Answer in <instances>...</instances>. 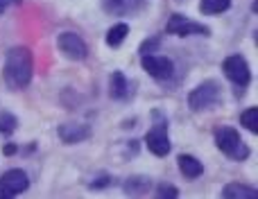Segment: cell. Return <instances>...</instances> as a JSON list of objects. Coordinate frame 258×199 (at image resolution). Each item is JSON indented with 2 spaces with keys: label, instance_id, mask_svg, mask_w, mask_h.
Listing matches in <instances>:
<instances>
[{
  "label": "cell",
  "instance_id": "cell-1",
  "mask_svg": "<svg viewBox=\"0 0 258 199\" xmlns=\"http://www.w3.org/2000/svg\"><path fill=\"white\" fill-rule=\"evenodd\" d=\"M32 68H34V59H32L30 50L23 45L9 50L7 61H5V82L9 89H25L32 80Z\"/></svg>",
  "mask_w": 258,
  "mask_h": 199
},
{
  "label": "cell",
  "instance_id": "cell-2",
  "mask_svg": "<svg viewBox=\"0 0 258 199\" xmlns=\"http://www.w3.org/2000/svg\"><path fill=\"white\" fill-rule=\"evenodd\" d=\"M215 143H218L220 152L227 154L233 161H245L249 156V147L240 138V134L233 127H218L215 129Z\"/></svg>",
  "mask_w": 258,
  "mask_h": 199
},
{
  "label": "cell",
  "instance_id": "cell-3",
  "mask_svg": "<svg viewBox=\"0 0 258 199\" xmlns=\"http://www.w3.org/2000/svg\"><path fill=\"white\" fill-rule=\"evenodd\" d=\"M220 93H222V91H220L218 82L209 80L190 91V95H188V106H190L192 111H209L220 102Z\"/></svg>",
  "mask_w": 258,
  "mask_h": 199
},
{
  "label": "cell",
  "instance_id": "cell-4",
  "mask_svg": "<svg viewBox=\"0 0 258 199\" xmlns=\"http://www.w3.org/2000/svg\"><path fill=\"white\" fill-rule=\"evenodd\" d=\"M154 120L156 124L147 131L145 136V145L152 154L156 156H168L170 154V138H168V124H165L163 115L161 113H154Z\"/></svg>",
  "mask_w": 258,
  "mask_h": 199
},
{
  "label": "cell",
  "instance_id": "cell-5",
  "mask_svg": "<svg viewBox=\"0 0 258 199\" xmlns=\"http://www.w3.org/2000/svg\"><path fill=\"white\" fill-rule=\"evenodd\" d=\"M222 71H224V75L238 86H247L251 82L249 63L245 61L242 54H231V57H227L222 63Z\"/></svg>",
  "mask_w": 258,
  "mask_h": 199
},
{
  "label": "cell",
  "instance_id": "cell-6",
  "mask_svg": "<svg viewBox=\"0 0 258 199\" xmlns=\"http://www.w3.org/2000/svg\"><path fill=\"white\" fill-rule=\"evenodd\" d=\"M27 186H30V181H27V174L23 170H9L0 177V199L21 195L27 190Z\"/></svg>",
  "mask_w": 258,
  "mask_h": 199
},
{
  "label": "cell",
  "instance_id": "cell-7",
  "mask_svg": "<svg viewBox=\"0 0 258 199\" xmlns=\"http://www.w3.org/2000/svg\"><path fill=\"white\" fill-rule=\"evenodd\" d=\"M141 66L145 73H150L154 80H170L174 73V63L168 57H159V54H143L141 57Z\"/></svg>",
  "mask_w": 258,
  "mask_h": 199
},
{
  "label": "cell",
  "instance_id": "cell-8",
  "mask_svg": "<svg viewBox=\"0 0 258 199\" xmlns=\"http://www.w3.org/2000/svg\"><path fill=\"white\" fill-rule=\"evenodd\" d=\"M57 48L61 50L68 59H75V61H80V59H84L86 54H89V48H86L84 39H82L80 34H75V32H61V34L57 36Z\"/></svg>",
  "mask_w": 258,
  "mask_h": 199
},
{
  "label": "cell",
  "instance_id": "cell-9",
  "mask_svg": "<svg viewBox=\"0 0 258 199\" xmlns=\"http://www.w3.org/2000/svg\"><path fill=\"white\" fill-rule=\"evenodd\" d=\"M168 34H174V36H192V34H209V27L206 25H200V23L190 21V18L181 16V14H172L165 25Z\"/></svg>",
  "mask_w": 258,
  "mask_h": 199
},
{
  "label": "cell",
  "instance_id": "cell-10",
  "mask_svg": "<svg viewBox=\"0 0 258 199\" xmlns=\"http://www.w3.org/2000/svg\"><path fill=\"white\" fill-rule=\"evenodd\" d=\"M145 5V0H102V7L111 16H129L136 14Z\"/></svg>",
  "mask_w": 258,
  "mask_h": 199
},
{
  "label": "cell",
  "instance_id": "cell-11",
  "mask_svg": "<svg viewBox=\"0 0 258 199\" xmlns=\"http://www.w3.org/2000/svg\"><path fill=\"white\" fill-rule=\"evenodd\" d=\"M91 136V129L86 124H77V122H68V124H61L59 127V138L63 143H80V141H86Z\"/></svg>",
  "mask_w": 258,
  "mask_h": 199
},
{
  "label": "cell",
  "instance_id": "cell-12",
  "mask_svg": "<svg viewBox=\"0 0 258 199\" xmlns=\"http://www.w3.org/2000/svg\"><path fill=\"white\" fill-rule=\"evenodd\" d=\"M177 163H179L181 174L183 177H188V179H197V177H202V172H204V165H202L200 161H197L195 156H190V154H181L177 159Z\"/></svg>",
  "mask_w": 258,
  "mask_h": 199
},
{
  "label": "cell",
  "instance_id": "cell-13",
  "mask_svg": "<svg viewBox=\"0 0 258 199\" xmlns=\"http://www.w3.org/2000/svg\"><path fill=\"white\" fill-rule=\"evenodd\" d=\"M109 93H111L113 100H125L129 93V84H127V77L122 75L120 71H116L111 75V82H109Z\"/></svg>",
  "mask_w": 258,
  "mask_h": 199
},
{
  "label": "cell",
  "instance_id": "cell-14",
  "mask_svg": "<svg viewBox=\"0 0 258 199\" xmlns=\"http://www.w3.org/2000/svg\"><path fill=\"white\" fill-rule=\"evenodd\" d=\"M222 197H227V199H256L258 190L242 186V183H229V186L222 190Z\"/></svg>",
  "mask_w": 258,
  "mask_h": 199
},
{
  "label": "cell",
  "instance_id": "cell-15",
  "mask_svg": "<svg viewBox=\"0 0 258 199\" xmlns=\"http://www.w3.org/2000/svg\"><path fill=\"white\" fill-rule=\"evenodd\" d=\"M129 34V27L125 23H118V25H113L111 30L107 32V43L111 45V48H118V45H122V41L127 39Z\"/></svg>",
  "mask_w": 258,
  "mask_h": 199
},
{
  "label": "cell",
  "instance_id": "cell-16",
  "mask_svg": "<svg viewBox=\"0 0 258 199\" xmlns=\"http://www.w3.org/2000/svg\"><path fill=\"white\" fill-rule=\"evenodd\" d=\"M231 7V0H202L200 12L202 14H222Z\"/></svg>",
  "mask_w": 258,
  "mask_h": 199
},
{
  "label": "cell",
  "instance_id": "cell-17",
  "mask_svg": "<svg viewBox=\"0 0 258 199\" xmlns=\"http://www.w3.org/2000/svg\"><path fill=\"white\" fill-rule=\"evenodd\" d=\"M240 124L245 129H249L251 134H258V109H256V106H249L247 111H242Z\"/></svg>",
  "mask_w": 258,
  "mask_h": 199
},
{
  "label": "cell",
  "instance_id": "cell-18",
  "mask_svg": "<svg viewBox=\"0 0 258 199\" xmlns=\"http://www.w3.org/2000/svg\"><path fill=\"white\" fill-rule=\"evenodd\" d=\"M18 127V120L14 118L9 111H5V113H0V134H14Z\"/></svg>",
  "mask_w": 258,
  "mask_h": 199
},
{
  "label": "cell",
  "instance_id": "cell-19",
  "mask_svg": "<svg viewBox=\"0 0 258 199\" xmlns=\"http://www.w3.org/2000/svg\"><path fill=\"white\" fill-rule=\"evenodd\" d=\"M125 188H127V192H132V195H138V192H145L147 188H150V181L143 179V177H134V179L127 181Z\"/></svg>",
  "mask_w": 258,
  "mask_h": 199
},
{
  "label": "cell",
  "instance_id": "cell-20",
  "mask_svg": "<svg viewBox=\"0 0 258 199\" xmlns=\"http://www.w3.org/2000/svg\"><path fill=\"white\" fill-rule=\"evenodd\" d=\"M177 195H179V190H177V188H172V186H159V190H156V197H161V199L177 197Z\"/></svg>",
  "mask_w": 258,
  "mask_h": 199
},
{
  "label": "cell",
  "instance_id": "cell-21",
  "mask_svg": "<svg viewBox=\"0 0 258 199\" xmlns=\"http://www.w3.org/2000/svg\"><path fill=\"white\" fill-rule=\"evenodd\" d=\"M156 48H159V39H152V41H145V43L141 45V52L147 54V52H152V50H156Z\"/></svg>",
  "mask_w": 258,
  "mask_h": 199
},
{
  "label": "cell",
  "instance_id": "cell-22",
  "mask_svg": "<svg viewBox=\"0 0 258 199\" xmlns=\"http://www.w3.org/2000/svg\"><path fill=\"white\" fill-rule=\"evenodd\" d=\"M16 3H21V0H0V14L3 12H7L12 5H16Z\"/></svg>",
  "mask_w": 258,
  "mask_h": 199
},
{
  "label": "cell",
  "instance_id": "cell-23",
  "mask_svg": "<svg viewBox=\"0 0 258 199\" xmlns=\"http://www.w3.org/2000/svg\"><path fill=\"white\" fill-rule=\"evenodd\" d=\"M109 186V177H102V179H95L93 183H91V188H104Z\"/></svg>",
  "mask_w": 258,
  "mask_h": 199
},
{
  "label": "cell",
  "instance_id": "cell-24",
  "mask_svg": "<svg viewBox=\"0 0 258 199\" xmlns=\"http://www.w3.org/2000/svg\"><path fill=\"white\" fill-rule=\"evenodd\" d=\"M3 152H5V154H7V156L16 154V145H14V143H9V145H5V147H3Z\"/></svg>",
  "mask_w": 258,
  "mask_h": 199
}]
</instances>
